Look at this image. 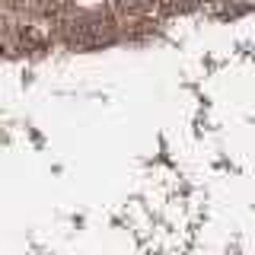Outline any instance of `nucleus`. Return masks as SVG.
Masks as SVG:
<instances>
[{
    "label": "nucleus",
    "mask_w": 255,
    "mask_h": 255,
    "mask_svg": "<svg viewBox=\"0 0 255 255\" xmlns=\"http://www.w3.org/2000/svg\"><path fill=\"white\" fill-rule=\"evenodd\" d=\"M115 38V26L102 16H90V19H80L74 22V32H70V45L77 48H99L109 45Z\"/></svg>",
    "instance_id": "nucleus-1"
},
{
    "label": "nucleus",
    "mask_w": 255,
    "mask_h": 255,
    "mask_svg": "<svg viewBox=\"0 0 255 255\" xmlns=\"http://www.w3.org/2000/svg\"><path fill=\"white\" fill-rule=\"evenodd\" d=\"M169 10H191V6H198V0H163Z\"/></svg>",
    "instance_id": "nucleus-2"
},
{
    "label": "nucleus",
    "mask_w": 255,
    "mask_h": 255,
    "mask_svg": "<svg viewBox=\"0 0 255 255\" xmlns=\"http://www.w3.org/2000/svg\"><path fill=\"white\" fill-rule=\"evenodd\" d=\"M6 35H10V22H6V16L0 13V45H6Z\"/></svg>",
    "instance_id": "nucleus-3"
}]
</instances>
